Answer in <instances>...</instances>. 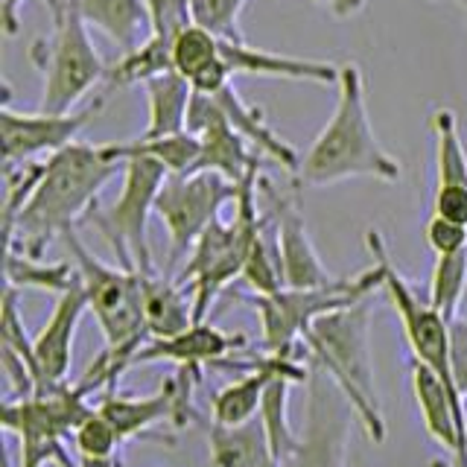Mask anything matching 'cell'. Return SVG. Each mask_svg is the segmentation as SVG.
<instances>
[{"instance_id": "ffe728a7", "label": "cell", "mask_w": 467, "mask_h": 467, "mask_svg": "<svg viewBox=\"0 0 467 467\" xmlns=\"http://www.w3.org/2000/svg\"><path fill=\"white\" fill-rule=\"evenodd\" d=\"M172 70L182 73L196 94L216 97L231 85V67L223 58V38L199 24L184 26L172 38Z\"/></svg>"}, {"instance_id": "44dd1931", "label": "cell", "mask_w": 467, "mask_h": 467, "mask_svg": "<svg viewBox=\"0 0 467 467\" xmlns=\"http://www.w3.org/2000/svg\"><path fill=\"white\" fill-rule=\"evenodd\" d=\"M219 109L225 111V117L231 120V126L240 131V135L252 143V150L260 152L263 158L275 161L277 167L286 170L289 175H296L298 167H301V155L292 143H286L277 131L266 123V114H263V109L257 106H248V102L240 97V91L234 85L223 88L216 97Z\"/></svg>"}, {"instance_id": "7402d4cb", "label": "cell", "mask_w": 467, "mask_h": 467, "mask_svg": "<svg viewBox=\"0 0 467 467\" xmlns=\"http://www.w3.org/2000/svg\"><path fill=\"white\" fill-rule=\"evenodd\" d=\"M143 289V321L150 339H170V336L193 325V296L175 277L158 272H140Z\"/></svg>"}, {"instance_id": "4fadbf2b", "label": "cell", "mask_w": 467, "mask_h": 467, "mask_svg": "<svg viewBox=\"0 0 467 467\" xmlns=\"http://www.w3.org/2000/svg\"><path fill=\"white\" fill-rule=\"evenodd\" d=\"M102 109V99L88 102L85 109L70 114L47 111H15L12 106L0 109V131H4V164H24L41 161V155H56L65 146L77 143L79 131L94 120Z\"/></svg>"}, {"instance_id": "60d3db41", "label": "cell", "mask_w": 467, "mask_h": 467, "mask_svg": "<svg viewBox=\"0 0 467 467\" xmlns=\"http://www.w3.org/2000/svg\"><path fill=\"white\" fill-rule=\"evenodd\" d=\"M79 467H120L117 459H79Z\"/></svg>"}, {"instance_id": "5bb4252c", "label": "cell", "mask_w": 467, "mask_h": 467, "mask_svg": "<svg viewBox=\"0 0 467 467\" xmlns=\"http://www.w3.org/2000/svg\"><path fill=\"white\" fill-rule=\"evenodd\" d=\"M187 131H193L202 140L199 170L219 172L234 184H245L248 179L263 175V155L254 152L252 143L231 126L213 97L193 94L187 114Z\"/></svg>"}, {"instance_id": "83f0119b", "label": "cell", "mask_w": 467, "mask_h": 467, "mask_svg": "<svg viewBox=\"0 0 467 467\" xmlns=\"http://www.w3.org/2000/svg\"><path fill=\"white\" fill-rule=\"evenodd\" d=\"M79 284V272L70 263H44L41 257H29L6 248V286L12 289H44L53 296L73 289Z\"/></svg>"}, {"instance_id": "836d02e7", "label": "cell", "mask_w": 467, "mask_h": 467, "mask_svg": "<svg viewBox=\"0 0 467 467\" xmlns=\"http://www.w3.org/2000/svg\"><path fill=\"white\" fill-rule=\"evenodd\" d=\"M245 0H190L193 9V24L211 29L216 38L245 41L240 33V15Z\"/></svg>"}, {"instance_id": "e0dca14e", "label": "cell", "mask_w": 467, "mask_h": 467, "mask_svg": "<svg viewBox=\"0 0 467 467\" xmlns=\"http://www.w3.org/2000/svg\"><path fill=\"white\" fill-rule=\"evenodd\" d=\"M275 377H296L298 383H306L310 379V365L306 362L301 365L292 354L286 357L266 354L263 359H254V365L240 379H234L223 391L213 394L211 403L213 423H219V427H240V423L254 420L260 415L263 394H266Z\"/></svg>"}, {"instance_id": "f1b7e54d", "label": "cell", "mask_w": 467, "mask_h": 467, "mask_svg": "<svg viewBox=\"0 0 467 467\" xmlns=\"http://www.w3.org/2000/svg\"><path fill=\"white\" fill-rule=\"evenodd\" d=\"M172 70V41L150 36L135 50L123 53L117 65L109 67L106 82L109 88H129V85H146L161 73Z\"/></svg>"}, {"instance_id": "2e32d148", "label": "cell", "mask_w": 467, "mask_h": 467, "mask_svg": "<svg viewBox=\"0 0 467 467\" xmlns=\"http://www.w3.org/2000/svg\"><path fill=\"white\" fill-rule=\"evenodd\" d=\"M85 313L88 296L79 277L77 286L56 298L47 325L33 339V394H47L67 383V371L73 362V336H77Z\"/></svg>"}, {"instance_id": "4dcf8cb0", "label": "cell", "mask_w": 467, "mask_h": 467, "mask_svg": "<svg viewBox=\"0 0 467 467\" xmlns=\"http://www.w3.org/2000/svg\"><path fill=\"white\" fill-rule=\"evenodd\" d=\"M111 152L117 161H120V155H126V152H143V155H152L155 161H161L170 175H190V172H199L202 140L193 135V131H179V135L155 138V140L135 138L126 143H111Z\"/></svg>"}, {"instance_id": "8992f818", "label": "cell", "mask_w": 467, "mask_h": 467, "mask_svg": "<svg viewBox=\"0 0 467 467\" xmlns=\"http://www.w3.org/2000/svg\"><path fill=\"white\" fill-rule=\"evenodd\" d=\"M50 15V36L36 38L29 47V58L41 73L38 111L70 114L99 79H106L109 70L94 47L85 18L70 0H62Z\"/></svg>"}, {"instance_id": "8d00e7d4", "label": "cell", "mask_w": 467, "mask_h": 467, "mask_svg": "<svg viewBox=\"0 0 467 467\" xmlns=\"http://www.w3.org/2000/svg\"><path fill=\"white\" fill-rule=\"evenodd\" d=\"M432 213L467 225V187H435Z\"/></svg>"}, {"instance_id": "d6986e66", "label": "cell", "mask_w": 467, "mask_h": 467, "mask_svg": "<svg viewBox=\"0 0 467 467\" xmlns=\"http://www.w3.org/2000/svg\"><path fill=\"white\" fill-rule=\"evenodd\" d=\"M223 58L234 77H269L292 82H316V85H339V65L316 62V58L281 56L272 50L252 47L248 41L223 38Z\"/></svg>"}, {"instance_id": "74e56055", "label": "cell", "mask_w": 467, "mask_h": 467, "mask_svg": "<svg viewBox=\"0 0 467 467\" xmlns=\"http://www.w3.org/2000/svg\"><path fill=\"white\" fill-rule=\"evenodd\" d=\"M452 377L467 398V318L462 316L452 321Z\"/></svg>"}, {"instance_id": "8fae6325", "label": "cell", "mask_w": 467, "mask_h": 467, "mask_svg": "<svg viewBox=\"0 0 467 467\" xmlns=\"http://www.w3.org/2000/svg\"><path fill=\"white\" fill-rule=\"evenodd\" d=\"M310 365V362H306ZM350 420H357L354 409L342 398L333 379L310 365L306 379V427L301 432V444L281 467H345Z\"/></svg>"}, {"instance_id": "484cf974", "label": "cell", "mask_w": 467, "mask_h": 467, "mask_svg": "<svg viewBox=\"0 0 467 467\" xmlns=\"http://www.w3.org/2000/svg\"><path fill=\"white\" fill-rule=\"evenodd\" d=\"M430 129L435 138V187H467V146L456 111L447 106L435 109Z\"/></svg>"}, {"instance_id": "d4e9b609", "label": "cell", "mask_w": 467, "mask_h": 467, "mask_svg": "<svg viewBox=\"0 0 467 467\" xmlns=\"http://www.w3.org/2000/svg\"><path fill=\"white\" fill-rule=\"evenodd\" d=\"M146 102H150V123L143 129V140H155V138H170L187 131V114H190V102H193V88L182 77V73L167 70L161 77L150 79L143 85Z\"/></svg>"}, {"instance_id": "277c9868", "label": "cell", "mask_w": 467, "mask_h": 467, "mask_svg": "<svg viewBox=\"0 0 467 467\" xmlns=\"http://www.w3.org/2000/svg\"><path fill=\"white\" fill-rule=\"evenodd\" d=\"M304 362L318 365L342 398L371 444L386 441V418L379 406L371 359V298L321 316L301 342Z\"/></svg>"}, {"instance_id": "5b68a950", "label": "cell", "mask_w": 467, "mask_h": 467, "mask_svg": "<svg viewBox=\"0 0 467 467\" xmlns=\"http://www.w3.org/2000/svg\"><path fill=\"white\" fill-rule=\"evenodd\" d=\"M260 175L240 184V199L234 204L231 219H213L208 231L196 240L175 281L193 296V325L208 321L211 304L231 281L243 277L254 234L260 228Z\"/></svg>"}, {"instance_id": "30bf717a", "label": "cell", "mask_w": 467, "mask_h": 467, "mask_svg": "<svg viewBox=\"0 0 467 467\" xmlns=\"http://www.w3.org/2000/svg\"><path fill=\"white\" fill-rule=\"evenodd\" d=\"M237 199L240 184L228 182L219 172L199 170L190 175H167L155 202V216L170 234V266L187 260L190 248L208 225L223 216L228 204H237Z\"/></svg>"}, {"instance_id": "b9f144b4", "label": "cell", "mask_w": 467, "mask_h": 467, "mask_svg": "<svg viewBox=\"0 0 467 467\" xmlns=\"http://www.w3.org/2000/svg\"><path fill=\"white\" fill-rule=\"evenodd\" d=\"M430 467H459V462L450 456V459H435V462H432Z\"/></svg>"}, {"instance_id": "ee69618b", "label": "cell", "mask_w": 467, "mask_h": 467, "mask_svg": "<svg viewBox=\"0 0 467 467\" xmlns=\"http://www.w3.org/2000/svg\"><path fill=\"white\" fill-rule=\"evenodd\" d=\"M456 4H462V6H464V0H456Z\"/></svg>"}, {"instance_id": "ab89813d", "label": "cell", "mask_w": 467, "mask_h": 467, "mask_svg": "<svg viewBox=\"0 0 467 467\" xmlns=\"http://www.w3.org/2000/svg\"><path fill=\"white\" fill-rule=\"evenodd\" d=\"M318 4H325L333 18H354L362 12L365 0H318Z\"/></svg>"}, {"instance_id": "9a60e30c", "label": "cell", "mask_w": 467, "mask_h": 467, "mask_svg": "<svg viewBox=\"0 0 467 467\" xmlns=\"http://www.w3.org/2000/svg\"><path fill=\"white\" fill-rule=\"evenodd\" d=\"M260 196L266 199V211L277 223V248H281V269L284 286L289 289H316L330 284L333 277L321 263L306 219L298 208V196L277 190L266 175H260Z\"/></svg>"}, {"instance_id": "9c48e42d", "label": "cell", "mask_w": 467, "mask_h": 467, "mask_svg": "<svg viewBox=\"0 0 467 467\" xmlns=\"http://www.w3.org/2000/svg\"><path fill=\"white\" fill-rule=\"evenodd\" d=\"M94 406L88 403V391L77 386H58L47 394H29V398H6L0 406L4 430L18 435L21 441V467H79L70 459L67 438L79 427Z\"/></svg>"}, {"instance_id": "e575fe53", "label": "cell", "mask_w": 467, "mask_h": 467, "mask_svg": "<svg viewBox=\"0 0 467 467\" xmlns=\"http://www.w3.org/2000/svg\"><path fill=\"white\" fill-rule=\"evenodd\" d=\"M146 9H150V21H152L150 36H161L167 41H172L184 26L193 24L190 0H146Z\"/></svg>"}, {"instance_id": "4316f807", "label": "cell", "mask_w": 467, "mask_h": 467, "mask_svg": "<svg viewBox=\"0 0 467 467\" xmlns=\"http://www.w3.org/2000/svg\"><path fill=\"white\" fill-rule=\"evenodd\" d=\"M243 281L254 289V296H272L284 289L281 248H277V223L269 211H260V228L254 234L252 252H248Z\"/></svg>"}, {"instance_id": "7a4b0ae2", "label": "cell", "mask_w": 467, "mask_h": 467, "mask_svg": "<svg viewBox=\"0 0 467 467\" xmlns=\"http://www.w3.org/2000/svg\"><path fill=\"white\" fill-rule=\"evenodd\" d=\"M336 88H339V99H336L333 117L316 135L310 150L301 155L296 184L327 187L348 179H377L386 184L400 182V161L391 158L374 135L359 65H339V85Z\"/></svg>"}, {"instance_id": "d6a6232c", "label": "cell", "mask_w": 467, "mask_h": 467, "mask_svg": "<svg viewBox=\"0 0 467 467\" xmlns=\"http://www.w3.org/2000/svg\"><path fill=\"white\" fill-rule=\"evenodd\" d=\"M120 435L111 427V420L94 409L91 415H85L82 423L73 430V447H77L79 459H114L117 447H120Z\"/></svg>"}, {"instance_id": "6da1fadb", "label": "cell", "mask_w": 467, "mask_h": 467, "mask_svg": "<svg viewBox=\"0 0 467 467\" xmlns=\"http://www.w3.org/2000/svg\"><path fill=\"white\" fill-rule=\"evenodd\" d=\"M117 172H123V161H117L111 143H70L62 152L44 158V172L29 193L15 223L4 228L6 248L41 257L44 248L65 234L77 231L82 219L97 208L99 190Z\"/></svg>"}, {"instance_id": "7bdbcfd3", "label": "cell", "mask_w": 467, "mask_h": 467, "mask_svg": "<svg viewBox=\"0 0 467 467\" xmlns=\"http://www.w3.org/2000/svg\"><path fill=\"white\" fill-rule=\"evenodd\" d=\"M4 467H12V462H9V452H4Z\"/></svg>"}, {"instance_id": "1f68e13d", "label": "cell", "mask_w": 467, "mask_h": 467, "mask_svg": "<svg viewBox=\"0 0 467 467\" xmlns=\"http://www.w3.org/2000/svg\"><path fill=\"white\" fill-rule=\"evenodd\" d=\"M464 292H467V248L456 254H438L430 277V296H427L430 306L452 325L459 318Z\"/></svg>"}, {"instance_id": "d590c367", "label": "cell", "mask_w": 467, "mask_h": 467, "mask_svg": "<svg viewBox=\"0 0 467 467\" xmlns=\"http://www.w3.org/2000/svg\"><path fill=\"white\" fill-rule=\"evenodd\" d=\"M423 237H427V245L438 254H456L467 248V225L452 223V219L444 216H430L427 228H423Z\"/></svg>"}, {"instance_id": "52a82bcc", "label": "cell", "mask_w": 467, "mask_h": 467, "mask_svg": "<svg viewBox=\"0 0 467 467\" xmlns=\"http://www.w3.org/2000/svg\"><path fill=\"white\" fill-rule=\"evenodd\" d=\"M377 289H383V266L374 260L368 272L357 277H333L330 284L316 289H277L272 296H254L248 298L260 313V336L263 348L272 357H296L301 350V342L321 316H327L342 306L359 304L371 298Z\"/></svg>"}, {"instance_id": "3957f363", "label": "cell", "mask_w": 467, "mask_h": 467, "mask_svg": "<svg viewBox=\"0 0 467 467\" xmlns=\"http://www.w3.org/2000/svg\"><path fill=\"white\" fill-rule=\"evenodd\" d=\"M62 243L67 245L73 266L82 277L88 310L94 313L102 336H106V350L88 365L82 383L91 391H117V379L135 365L138 350L150 342L143 321L140 272L102 263L97 254L88 252L77 231L65 234Z\"/></svg>"}, {"instance_id": "603a6c76", "label": "cell", "mask_w": 467, "mask_h": 467, "mask_svg": "<svg viewBox=\"0 0 467 467\" xmlns=\"http://www.w3.org/2000/svg\"><path fill=\"white\" fill-rule=\"evenodd\" d=\"M88 26L109 36L123 53L135 50L152 33L146 0H70Z\"/></svg>"}, {"instance_id": "7c38bea8", "label": "cell", "mask_w": 467, "mask_h": 467, "mask_svg": "<svg viewBox=\"0 0 467 467\" xmlns=\"http://www.w3.org/2000/svg\"><path fill=\"white\" fill-rule=\"evenodd\" d=\"M199 379L202 377H196L193 371L179 368L161 383L158 391L146 394V398H129V394L120 391H102V400L97 409L111 420L120 441L140 438L143 432L155 430L158 423H167L170 430H184L190 423H199V409L193 400Z\"/></svg>"}, {"instance_id": "cb8c5ba5", "label": "cell", "mask_w": 467, "mask_h": 467, "mask_svg": "<svg viewBox=\"0 0 467 467\" xmlns=\"http://www.w3.org/2000/svg\"><path fill=\"white\" fill-rule=\"evenodd\" d=\"M208 450L211 467H281L260 418L240 423V427L211 423Z\"/></svg>"}, {"instance_id": "f35d334b", "label": "cell", "mask_w": 467, "mask_h": 467, "mask_svg": "<svg viewBox=\"0 0 467 467\" xmlns=\"http://www.w3.org/2000/svg\"><path fill=\"white\" fill-rule=\"evenodd\" d=\"M26 0H0V24H4V33L6 36H18L21 29V9H24ZM50 6V12L62 4V0H44Z\"/></svg>"}, {"instance_id": "ac0fdd59", "label": "cell", "mask_w": 467, "mask_h": 467, "mask_svg": "<svg viewBox=\"0 0 467 467\" xmlns=\"http://www.w3.org/2000/svg\"><path fill=\"white\" fill-rule=\"evenodd\" d=\"M243 348H245V336L225 333L216 325H211V321H196V325L170 336V339H150L138 350L135 365L164 359L202 377V368L225 362L234 350H243Z\"/></svg>"}, {"instance_id": "f546056e", "label": "cell", "mask_w": 467, "mask_h": 467, "mask_svg": "<svg viewBox=\"0 0 467 467\" xmlns=\"http://www.w3.org/2000/svg\"><path fill=\"white\" fill-rule=\"evenodd\" d=\"M296 383H298L296 377H275L266 389V394H263L260 415H257L263 420V427H266L269 444H272L275 456L281 464L301 444V435L296 432V427H292V420H289V394H292V386Z\"/></svg>"}, {"instance_id": "ba28073f", "label": "cell", "mask_w": 467, "mask_h": 467, "mask_svg": "<svg viewBox=\"0 0 467 467\" xmlns=\"http://www.w3.org/2000/svg\"><path fill=\"white\" fill-rule=\"evenodd\" d=\"M120 196L109 208H94L88 213V223L111 245L117 266L135 272H155L150 248V216L155 213L158 193L170 172L161 161L143 152H126L120 155Z\"/></svg>"}]
</instances>
